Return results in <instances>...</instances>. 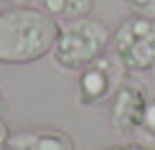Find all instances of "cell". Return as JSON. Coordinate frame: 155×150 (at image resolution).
<instances>
[{"label": "cell", "mask_w": 155, "mask_h": 150, "mask_svg": "<svg viewBox=\"0 0 155 150\" xmlns=\"http://www.w3.org/2000/svg\"><path fill=\"white\" fill-rule=\"evenodd\" d=\"M112 54L127 74H143L155 66V21L130 15L112 31Z\"/></svg>", "instance_id": "3"}, {"label": "cell", "mask_w": 155, "mask_h": 150, "mask_svg": "<svg viewBox=\"0 0 155 150\" xmlns=\"http://www.w3.org/2000/svg\"><path fill=\"white\" fill-rule=\"evenodd\" d=\"M153 71H155V66H153Z\"/></svg>", "instance_id": "14"}, {"label": "cell", "mask_w": 155, "mask_h": 150, "mask_svg": "<svg viewBox=\"0 0 155 150\" xmlns=\"http://www.w3.org/2000/svg\"><path fill=\"white\" fill-rule=\"evenodd\" d=\"M59 36V23L33 5L0 10V64H33L48 56Z\"/></svg>", "instance_id": "1"}, {"label": "cell", "mask_w": 155, "mask_h": 150, "mask_svg": "<svg viewBox=\"0 0 155 150\" xmlns=\"http://www.w3.org/2000/svg\"><path fill=\"white\" fill-rule=\"evenodd\" d=\"M8 150H76V142L56 127H25L10 132Z\"/></svg>", "instance_id": "6"}, {"label": "cell", "mask_w": 155, "mask_h": 150, "mask_svg": "<svg viewBox=\"0 0 155 150\" xmlns=\"http://www.w3.org/2000/svg\"><path fill=\"white\" fill-rule=\"evenodd\" d=\"M28 0H0V5H5V8H13V5H25Z\"/></svg>", "instance_id": "12"}, {"label": "cell", "mask_w": 155, "mask_h": 150, "mask_svg": "<svg viewBox=\"0 0 155 150\" xmlns=\"http://www.w3.org/2000/svg\"><path fill=\"white\" fill-rule=\"evenodd\" d=\"M104 150H155V145H145V142H120V145H109Z\"/></svg>", "instance_id": "10"}, {"label": "cell", "mask_w": 155, "mask_h": 150, "mask_svg": "<svg viewBox=\"0 0 155 150\" xmlns=\"http://www.w3.org/2000/svg\"><path fill=\"white\" fill-rule=\"evenodd\" d=\"M122 3L132 15H143L155 21V0H122Z\"/></svg>", "instance_id": "8"}, {"label": "cell", "mask_w": 155, "mask_h": 150, "mask_svg": "<svg viewBox=\"0 0 155 150\" xmlns=\"http://www.w3.org/2000/svg\"><path fill=\"white\" fill-rule=\"evenodd\" d=\"M143 132H147L150 138H155V99H147L145 115H143Z\"/></svg>", "instance_id": "9"}, {"label": "cell", "mask_w": 155, "mask_h": 150, "mask_svg": "<svg viewBox=\"0 0 155 150\" xmlns=\"http://www.w3.org/2000/svg\"><path fill=\"white\" fill-rule=\"evenodd\" d=\"M36 3L56 23L87 18V15H92V8H94V0H36Z\"/></svg>", "instance_id": "7"}, {"label": "cell", "mask_w": 155, "mask_h": 150, "mask_svg": "<svg viewBox=\"0 0 155 150\" xmlns=\"http://www.w3.org/2000/svg\"><path fill=\"white\" fill-rule=\"evenodd\" d=\"M147 92L137 82H122L109 99V122L120 135H135L143 127V115L147 107Z\"/></svg>", "instance_id": "5"}, {"label": "cell", "mask_w": 155, "mask_h": 150, "mask_svg": "<svg viewBox=\"0 0 155 150\" xmlns=\"http://www.w3.org/2000/svg\"><path fill=\"white\" fill-rule=\"evenodd\" d=\"M112 43V28L97 18H76V21L59 23V36L51 48V61L61 71L79 74L84 66L107 54Z\"/></svg>", "instance_id": "2"}, {"label": "cell", "mask_w": 155, "mask_h": 150, "mask_svg": "<svg viewBox=\"0 0 155 150\" xmlns=\"http://www.w3.org/2000/svg\"><path fill=\"white\" fill-rule=\"evenodd\" d=\"M125 74H127L125 66L120 64V58L114 54H102L97 61L84 66L76 74V102H79V107L89 109L112 99L117 87L125 82Z\"/></svg>", "instance_id": "4"}, {"label": "cell", "mask_w": 155, "mask_h": 150, "mask_svg": "<svg viewBox=\"0 0 155 150\" xmlns=\"http://www.w3.org/2000/svg\"><path fill=\"white\" fill-rule=\"evenodd\" d=\"M10 132L13 130L8 127V122L0 117V150H8V140H10Z\"/></svg>", "instance_id": "11"}, {"label": "cell", "mask_w": 155, "mask_h": 150, "mask_svg": "<svg viewBox=\"0 0 155 150\" xmlns=\"http://www.w3.org/2000/svg\"><path fill=\"white\" fill-rule=\"evenodd\" d=\"M3 112H5V99H3V92H0V117H3Z\"/></svg>", "instance_id": "13"}]
</instances>
